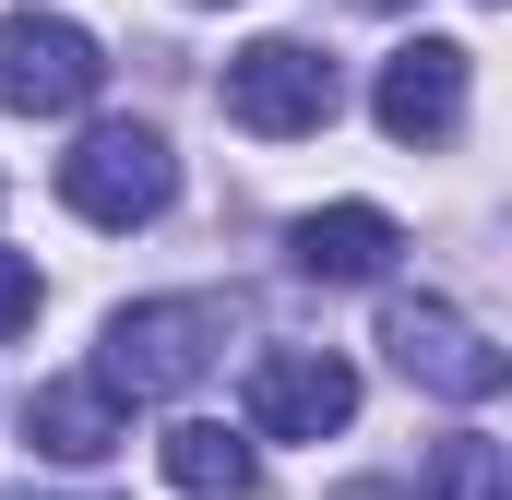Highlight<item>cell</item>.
<instances>
[{"label": "cell", "instance_id": "obj_1", "mask_svg": "<svg viewBox=\"0 0 512 500\" xmlns=\"http://www.w3.org/2000/svg\"><path fill=\"white\" fill-rule=\"evenodd\" d=\"M227 322H239L227 298H131V310H108L96 381H108L120 405H167V393H191V381L215 370Z\"/></svg>", "mask_w": 512, "mask_h": 500}, {"label": "cell", "instance_id": "obj_2", "mask_svg": "<svg viewBox=\"0 0 512 500\" xmlns=\"http://www.w3.org/2000/svg\"><path fill=\"white\" fill-rule=\"evenodd\" d=\"M60 203H72L84 227H155V215L179 203L167 131H155V120H96L72 155H60Z\"/></svg>", "mask_w": 512, "mask_h": 500}, {"label": "cell", "instance_id": "obj_3", "mask_svg": "<svg viewBox=\"0 0 512 500\" xmlns=\"http://www.w3.org/2000/svg\"><path fill=\"white\" fill-rule=\"evenodd\" d=\"M227 120L251 131V143H298V131H322L346 108V84H334V60L310 48V36H251L239 60H227Z\"/></svg>", "mask_w": 512, "mask_h": 500}, {"label": "cell", "instance_id": "obj_4", "mask_svg": "<svg viewBox=\"0 0 512 500\" xmlns=\"http://www.w3.org/2000/svg\"><path fill=\"white\" fill-rule=\"evenodd\" d=\"M96 84H108V48H96L72 12H0V108L72 120Z\"/></svg>", "mask_w": 512, "mask_h": 500}, {"label": "cell", "instance_id": "obj_5", "mask_svg": "<svg viewBox=\"0 0 512 500\" xmlns=\"http://www.w3.org/2000/svg\"><path fill=\"white\" fill-rule=\"evenodd\" d=\"M382 346H393V370L417 381V393H441V405H489L512 381V358L453 310V298H393L382 310Z\"/></svg>", "mask_w": 512, "mask_h": 500}, {"label": "cell", "instance_id": "obj_6", "mask_svg": "<svg viewBox=\"0 0 512 500\" xmlns=\"http://www.w3.org/2000/svg\"><path fill=\"white\" fill-rule=\"evenodd\" d=\"M358 417V370L334 346H262L251 358V429L262 441H322Z\"/></svg>", "mask_w": 512, "mask_h": 500}, {"label": "cell", "instance_id": "obj_7", "mask_svg": "<svg viewBox=\"0 0 512 500\" xmlns=\"http://www.w3.org/2000/svg\"><path fill=\"white\" fill-rule=\"evenodd\" d=\"M465 84H477V60L453 48V36H405L382 60V84H370V120L393 143H453L465 131Z\"/></svg>", "mask_w": 512, "mask_h": 500}, {"label": "cell", "instance_id": "obj_8", "mask_svg": "<svg viewBox=\"0 0 512 500\" xmlns=\"http://www.w3.org/2000/svg\"><path fill=\"white\" fill-rule=\"evenodd\" d=\"M393 250H405V227H393L382 203H322V215L286 227V262L310 286H370V274H393Z\"/></svg>", "mask_w": 512, "mask_h": 500}, {"label": "cell", "instance_id": "obj_9", "mask_svg": "<svg viewBox=\"0 0 512 500\" xmlns=\"http://www.w3.org/2000/svg\"><path fill=\"white\" fill-rule=\"evenodd\" d=\"M24 441H36V465H108L120 453V393L108 381H36Z\"/></svg>", "mask_w": 512, "mask_h": 500}, {"label": "cell", "instance_id": "obj_10", "mask_svg": "<svg viewBox=\"0 0 512 500\" xmlns=\"http://www.w3.org/2000/svg\"><path fill=\"white\" fill-rule=\"evenodd\" d=\"M155 465H167V489H191V500H262V453L239 429H215V417H179Z\"/></svg>", "mask_w": 512, "mask_h": 500}, {"label": "cell", "instance_id": "obj_11", "mask_svg": "<svg viewBox=\"0 0 512 500\" xmlns=\"http://www.w3.org/2000/svg\"><path fill=\"white\" fill-rule=\"evenodd\" d=\"M417 500H512L501 441H489V429H453V441H429V477H417Z\"/></svg>", "mask_w": 512, "mask_h": 500}, {"label": "cell", "instance_id": "obj_12", "mask_svg": "<svg viewBox=\"0 0 512 500\" xmlns=\"http://www.w3.org/2000/svg\"><path fill=\"white\" fill-rule=\"evenodd\" d=\"M36 298H48V286H36V262H24V250H0V334H24V322H36Z\"/></svg>", "mask_w": 512, "mask_h": 500}, {"label": "cell", "instance_id": "obj_13", "mask_svg": "<svg viewBox=\"0 0 512 500\" xmlns=\"http://www.w3.org/2000/svg\"><path fill=\"white\" fill-rule=\"evenodd\" d=\"M346 500H382V489H346Z\"/></svg>", "mask_w": 512, "mask_h": 500}]
</instances>
